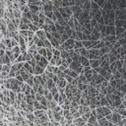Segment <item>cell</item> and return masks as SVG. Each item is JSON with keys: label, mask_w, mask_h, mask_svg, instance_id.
Listing matches in <instances>:
<instances>
[{"label": "cell", "mask_w": 126, "mask_h": 126, "mask_svg": "<svg viewBox=\"0 0 126 126\" xmlns=\"http://www.w3.org/2000/svg\"><path fill=\"white\" fill-rule=\"evenodd\" d=\"M37 65H39L40 67H41V68H43V69L45 70L46 66L48 65V60H47L45 57H42V56H41V58L40 61L37 62Z\"/></svg>", "instance_id": "cell-2"}, {"label": "cell", "mask_w": 126, "mask_h": 126, "mask_svg": "<svg viewBox=\"0 0 126 126\" xmlns=\"http://www.w3.org/2000/svg\"><path fill=\"white\" fill-rule=\"evenodd\" d=\"M71 115H72V118L73 119H75V118H79V117H81V115H80V113H79V111L78 110H76V111H74L72 114H71Z\"/></svg>", "instance_id": "cell-32"}, {"label": "cell", "mask_w": 126, "mask_h": 126, "mask_svg": "<svg viewBox=\"0 0 126 126\" xmlns=\"http://www.w3.org/2000/svg\"><path fill=\"white\" fill-rule=\"evenodd\" d=\"M45 98L47 100V102H51L52 101V95L50 94V93H48V94L46 96H45Z\"/></svg>", "instance_id": "cell-36"}, {"label": "cell", "mask_w": 126, "mask_h": 126, "mask_svg": "<svg viewBox=\"0 0 126 126\" xmlns=\"http://www.w3.org/2000/svg\"><path fill=\"white\" fill-rule=\"evenodd\" d=\"M19 32V35L22 37H28L29 36V31H18Z\"/></svg>", "instance_id": "cell-26"}, {"label": "cell", "mask_w": 126, "mask_h": 126, "mask_svg": "<svg viewBox=\"0 0 126 126\" xmlns=\"http://www.w3.org/2000/svg\"><path fill=\"white\" fill-rule=\"evenodd\" d=\"M35 118H36V116L34 115V113H27V115H26V119H27V120H29V121L34 122Z\"/></svg>", "instance_id": "cell-23"}, {"label": "cell", "mask_w": 126, "mask_h": 126, "mask_svg": "<svg viewBox=\"0 0 126 126\" xmlns=\"http://www.w3.org/2000/svg\"><path fill=\"white\" fill-rule=\"evenodd\" d=\"M16 97H17V94L15 92H12V91H9V100H10V102H11V106L14 105L15 102H16Z\"/></svg>", "instance_id": "cell-6"}, {"label": "cell", "mask_w": 126, "mask_h": 126, "mask_svg": "<svg viewBox=\"0 0 126 126\" xmlns=\"http://www.w3.org/2000/svg\"><path fill=\"white\" fill-rule=\"evenodd\" d=\"M24 66V62H20V63H15L11 65V71H14V72H17V71L21 70Z\"/></svg>", "instance_id": "cell-3"}, {"label": "cell", "mask_w": 126, "mask_h": 126, "mask_svg": "<svg viewBox=\"0 0 126 126\" xmlns=\"http://www.w3.org/2000/svg\"><path fill=\"white\" fill-rule=\"evenodd\" d=\"M17 45H18V42L16 41L14 39H11V46L14 47V46H17Z\"/></svg>", "instance_id": "cell-37"}, {"label": "cell", "mask_w": 126, "mask_h": 126, "mask_svg": "<svg viewBox=\"0 0 126 126\" xmlns=\"http://www.w3.org/2000/svg\"><path fill=\"white\" fill-rule=\"evenodd\" d=\"M5 54V51L4 50H2V49H0V57H2L3 55Z\"/></svg>", "instance_id": "cell-42"}, {"label": "cell", "mask_w": 126, "mask_h": 126, "mask_svg": "<svg viewBox=\"0 0 126 126\" xmlns=\"http://www.w3.org/2000/svg\"><path fill=\"white\" fill-rule=\"evenodd\" d=\"M84 47L83 46V43H82L81 41H75V43H74V49H79V48H82Z\"/></svg>", "instance_id": "cell-21"}, {"label": "cell", "mask_w": 126, "mask_h": 126, "mask_svg": "<svg viewBox=\"0 0 126 126\" xmlns=\"http://www.w3.org/2000/svg\"><path fill=\"white\" fill-rule=\"evenodd\" d=\"M34 115L37 117V118H41L42 116L46 115V110H35L34 111Z\"/></svg>", "instance_id": "cell-11"}, {"label": "cell", "mask_w": 126, "mask_h": 126, "mask_svg": "<svg viewBox=\"0 0 126 126\" xmlns=\"http://www.w3.org/2000/svg\"><path fill=\"white\" fill-rule=\"evenodd\" d=\"M10 70H11V64H4V65H2V71H3V72L9 73Z\"/></svg>", "instance_id": "cell-20"}, {"label": "cell", "mask_w": 126, "mask_h": 126, "mask_svg": "<svg viewBox=\"0 0 126 126\" xmlns=\"http://www.w3.org/2000/svg\"><path fill=\"white\" fill-rule=\"evenodd\" d=\"M23 68L25 69V71H26L27 73H29V74H31V75H34V68H33L28 62H24Z\"/></svg>", "instance_id": "cell-4"}, {"label": "cell", "mask_w": 126, "mask_h": 126, "mask_svg": "<svg viewBox=\"0 0 126 126\" xmlns=\"http://www.w3.org/2000/svg\"><path fill=\"white\" fill-rule=\"evenodd\" d=\"M11 22H12L13 25L15 26V28L18 30L19 25H20V22H21V21H20V19H12V20H11Z\"/></svg>", "instance_id": "cell-25"}, {"label": "cell", "mask_w": 126, "mask_h": 126, "mask_svg": "<svg viewBox=\"0 0 126 126\" xmlns=\"http://www.w3.org/2000/svg\"><path fill=\"white\" fill-rule=\"evenodd\" d=\"M16 77V72H14V71H11L8 73V76H7V79H10V78H15Z\"/></svg>", "instance_id": "cell-33"}, {"label": "cell", "mask_w": 126, "mask_h": 126, "mask_svg": "<svg viewBox=\"0 0 126 126\" xmlns=\"http://www.w3.org/2000/svg\"><path fill=\"white\" fill-rule=\"evenodd\" d=\"M4 64H11L10 59L8 58L6 54H4L2 57H0V65H4Z\"/></svg>", "instance_id": "cell-10"}, {"label": "cell", "mask_w": 126, "mask_h": 126, "mask_svg": "<svg viewBox=\"0 0 126 126\" xmlns=\"http://www.w3.org/2000/svg\"><path fill=\"white\" fill-rule=\"evenodd\" d=\"M46 115H47V117H48L49 120H54V119H53L52 110H50V109H47V110H46Z\"/></svg>", "instance_id": "cell-28"}, {"label": "cell", "mask_w": 126, "mask_h": 126, "mask_svg": "<svg viewBox=\"0 0 126 126\" xmlns=\"http://www.w3.org/2000/svg\"><path fill=\"white\" fill-rule=\"evenodd\" d=\"M2 72V65H0V74H1Z\"/></svg>", "instance_id": "cell-43"}, {"label": "cell", "mask_w": 126, "mask_h": 126, "mask_svg": "<svg viewBox=\"0 0 126 126\" xmlns=\"http://www.w3.org/2000/svg\"><path fill=\"white\" fill-rule=\"evenodd\" d=\"M28 26H29V31H31V32H33V33H36L37 30H40L39 28H37V27H36L35 25H33L32 23L29 24Z\"/></svg>", "instance_id": "cell-24"}, {"label": "cell", "mask_w": 126, "mask_h": 126, "mask_svg": "<svg viewBox=\"0 0 126 126\" xmlns=\"http://www.w3.org/2000/svg\"><path fill=\"white\" fill-rule=\"evenodd\" d=\"M2 94H3L4 97H8V96H9V90L4 89V90L2 91Z\"/></svg>", "instance_id": "cell-38"}, {"label": "cell", "mask_w": 126, "mask_h": 126, "mask_svg": "<svg viewBox=\"0 0 126 126\" xmlns=\"http://www.w3.org/2000/svg\"><path fill=\"white\" fill-rule=\"evenodd\" d=\"M52 113H53V119L55 120V121L59 122V120L63 116V110H60L59 112H52Z\"/></svg>", "instance_id": "cell-13"}, {"label": "cell", "mask_w": 126, "mask_h": 126, "mask_svg": "<svg viewBox=\"0 0 126 126\" xmlns=\"http://www.w3.org/2000/svg\"><path fill=\"white\" fill-rule=\"evenodd\" d=\"M46 87H47V90L49 91L50 89H52V88L56 87V84L54 83L51 79H47V81H46Z\"/></svg>", "instance_id": "cell-15"}, {"label": "cell", "mask_w": 126, "mask_h": 126, "mask_svg": "<svg viewBox=\"0 0 126 126\" xmlns=\"http://www.w3.org/2000/svg\"><path fill=\"white\" fill-rule=\"evenodd\" d=\"M13 15H14V19L22 18V12L20 11V9H13Z\"/></svg>", "instance_id": "cell-14"}, {"label": "cell", "mask_w": 126, "mask_h": 126, "mask_svg": "<svg viewBox=\"0 0 126 126\" xmlns=\"http://www.w3.org/2000/svg\"><path fill=\"white\" fill-rule=\"evenodd\" d=\"M5 54L8 56V58L10 59V61H11V63L12 62H14V60H15V58H14V55H13V53H12V51L11 50H5Z\"/></svg>", "instance_id": "cell-19"}, {"label": "cell", "mask_w": 126, "mask_h": 126, "mask_svg": "<svg viewBox=\"0 0 126 126\" xmlns=\"http://www.w3.org/2000/svg\"><path fill=\"white\" fill-rule=\"evenodd\" d=\"M35 101H36L35 96H31V95L26 96V102H27V105L33 106V105H34V102Z\"/></svg>", "instance_id": "cell-12"}, {"label": "cell", "mask_w": 126, "mask_h": 126, "mask_svg": "<svg viewBox=\"0 0 126 126\" xmlns=\"http://www.w3.org/2000/svg\"><path fill=\"white\" fill-rule=\"evenodd\" d=\"M45 73V69L40 67L39 65H36L34 67V75H41Z\"/></svg>", "instance_id": "cell-9"}, {"label": "cell", "mask_w": 126, "mask_h": 126, "mask_svg": "<svg viewBox=\"0 0 126 126\" xmlns=\"http://www.w3.org/2000/svg\"><path fill=\"white\" fill-rule=\"evenodd\" d=\"M53 68H54V66H51V65H47L46 66V68H45V71H47V72H51L52 73V71H53Z\"/></svg>", "instance_id": "cell-35"}, {"label": "cell", "mask_w": 126, "mask_h": 126, "mask_svg": "<svg viewBox=\"0 0 126 126\" xmlns=\"http://www.w3.org/2000/svg\"><path fill=\"white\" fill-rule=\"evenodd\" d=\"M0 49H2V50H6V46H5V45L4 43H2V42H0Z\"/></svg>", "instance_id": "cell-41"}, {"label": "cell", "mask_w": 126, "mask_h": 126, "mask_svg": "<svg viewBox=\"0 0 126 126\" xmlns=\"http://www.w3.org/2000/svg\"><path fill=\"white\" fill-rule=\"evenodd\" d=\"M11 51H12L13 53V55H14V58L16 59L19 55H20V53H21V49H20V46L17 45V46H14L12 47V49H11Z\"/></svg>", "instance_id": "cell-7"}, {"label": "cell", "mask_w": 126, "mask_h": 126, "mask_svg": "<svg viewBox=\"0 0 126 126\" xmlns=\"http://www.w3.org/2000/svg\"><path fill=\"white\" fill-rule=\"evenodd\" d=\"M15 78H16V80H18V81L20 82V83H23V82H24L23 79H22V77H21V75H17Z\"/></svg>", "instance_id": "cell-39"}, {"label": "cell", "mask_w": 126, "mask_h": 126, "mask_svg": "<svg viewBox=\"0 0 126 126\" xmlns=\"http://www.w3.org/2000/svg\"><path fill=\"white\" fill-rule=\"evenodd\" d=\"M37 94H40L41 96H43V87L42 86H39L37 87Z\"/></svg>", "instance_id": "cell-31"}, {"label": "cell", "mask_w": 126, "mask_h": 126, "mask_svg": "<svg viewBox=\"0 0 126 126\" xmlns=\"http://www.w3.org/2000/svg\"><path fill=\"white\" fill-rule=\"evenodd\" d=\"M90 116H91V112H86V113H84V114H82V115H81V118L87 123L88 119L90 118Z\"/></svg>", "instance_id": "cell-22"}, {"label": "cell", "mask_w": 126, "mask_h": 126, "mask_svg": "<svg viewBox=\"0 0 126 126\" xmlns=\"http://www.w3.org/2000/svg\"><path fill=\"white\" fill-rule=\"evenodd\" d=\"M67 84L68 83L66 82V80H65V79H58V81L56 82V87L57 88H61V89H64Z\"/></svg>", "instance_id": "cell-8"}, {"label": "cell", "mask_w": 126, "mask_h": 126, "mask_svg": "<svg viewBox=\"0 0 126 126\" xmlns=\"http://www.w3.org/2000/svg\"><path fill=\"white\" fill-rule=\"evenodd\" d=\"M43 45H45V48H51L52 47L50 41H49L48 40H45V41H43Z\"/></svg>", "instance_id": "cell-29"}, {"label": "cell", "mask_w": 126, "mask_h": 126, "mask_svg": "<svg viewBox=\"0 0 126 126\" xmlns=\"http://www.w3.org/2000/svg\"><path fill=\"white\" fill-rule=\"evenodd\" d=\"M35 36L37 37L39 40H41V41H45V40H46V36H45V32L43 31V30H41V29H40V30H37L36 33H35Z\"/></svg>", "instance_id": "cell-1"}, {"label": "cell", "mask_w": 126, "mask_h": 126, "mask_svg": "<svg viewBox=\"0 0 126 126\" xmlns=\"http://www.w3.org/2000/svg\"><path fill=\"white\" fill-rule=\"evenodd\" d=\"M72 123H73V125H74V126H83V125H85V124H86V122H85L84 120L82 119L81 117L73 119V120H72Z\"/></svg>", "instance_id": "cell-5"}, {"label": "cell", "mask_w": 126, "mask_h": 126, "mask_svg": "<svg viewBox=\"0 0 126 126\" xmlns=\"http://www.w3.org/2000/svg\"><path fill=\"white\" fill-rule=\"evenodd\" d=\"M37 53L42 57H46V48L45 47H39L37 48Z\"/></svg>", "instance_id": "cell-17"}, {"label": "cell", "mask_w": 126, "mask_h": 126, "mask_svg": "<svg viewBox=\"0 0 126 126\" xmlns=\"http://www.w3.org/2000/svg\"><path fill=\"white\" fill-rule=\"evenodd\" d=\"M28 63H29V64H30V65H31V66H32V67H33V68H34V67H35V66H36V65H37V61H36V60H35V59H34V58H33V59H32V60H30V61H29V62H28Z\"/></svg>", "instance_id": "cell-34"}, {"label": "cell", "mask_w": 126, "mask_h": 126, "mask_svg": "<svg viewBox=\"0 0 126 126\" xmlns=\"http://www.w3.org/2000/svg\"><path fill=\"white\" fill-rule=\"evenodd\" d=\"M45 25H54V22L52 21V19H49V18L45 17Z\"/></svg>", "instance_id": "cell-30"}, {"label": "cell", "mask_w": 126, "mask_h": 126, "mask_svg": "<svg viewBox=\"0 0 126 126\" xmlns=\"http://www.w3.org/2000/svg\"><path fill=\"white\" fill-rule=\"evenodd\" d=\"M25 83L28 85V86H30V87H33V86H34V85H35V83H34V75H31L30 77L25 81Z\"/></svg>", "instance_id": "cell-18"}, {"label": "cell", "mask_w": 126, "mask_h": 126, "mask_svg": "<svg viewBox=\"0 0 126 126\" xmlns=\"http://www.w3.org/2000/svg\"><path fill=\"white\" fill-rule=\"evenodd\" d=\"M58 106L57 102H55L54 101H51V102H47L46 107H47V109H50V110H52V109H54V108H55V106Z\"/></svg>", "instance_id": "cell-16"}, {"label": "cell", "mask_w": 126, "mask_h": 126, "mask_svg": "<svg viewBox=\"0 0 126 126\" xmlns=\"http://www.w3.org/2000/svg\"><path fill=\"white\" fill-rule=\"evenodd\" d=\"M27 110H26V112L27 113H34V111H35V108H34V106H30V105H27Z\"/></svg>", "instance_id": "cell-27"}, {"label": "cell", "mask_w": 126, "mask_h": 126, "mask_svg": "<svg viewBox=\"0 0 126 126\" xmlns=\"http://www.w3.org/2000/svg\"><path fill=\"white\" fill-rule=\"evenodd\" d=\"M58 71H59L58 67H57V66H54V68H53V71H52V73H53L54 75H56V74L58 73Z\"/></svg>", "instance_id": "cell-40"}]
</instances>
